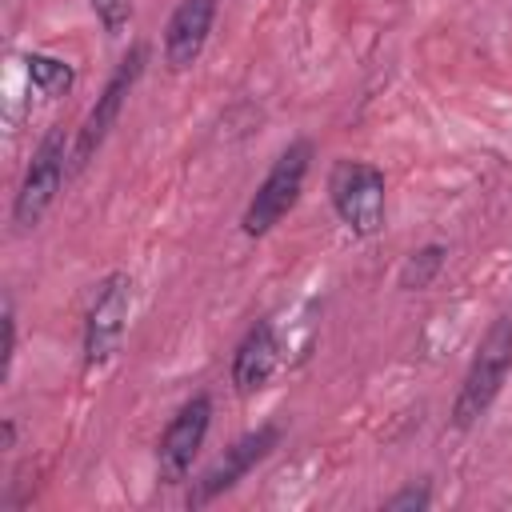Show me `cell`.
<instances>
[{
	"mask_svg": "<svg viewBox=\"0 0 512 512\" xmlns=\"http://www.w3.org/2000/svg\"><path fill=\"white\" fill-rule=\"evenodd\" d=\"M508 372H512V312H500L476 344V356H472V364L456 388L448 424L456 432L476 428L488 416V408L496 404L500 388L508 384Z\"/></svg>",
	"mask_w": 512,
	"mask_h": 512,
	"instance_id": "6da1fadb",
	"label": "cell"
},
{
	"mask_svg": "<svg viewBox=\"0 0 512 512\" xmlns=\"http://www.w3.org/2000/svg\"><path fill=\"white\" fill-rule=\"evenodd\" d=\"M312 156H316V148H312V140H292L276 160H272V168L264 172V180L256 184V192H252V200L244 204V212H240V232L248 236V240H260V236H268L292 208H296V200H300V192H304V180H308V172H312Z\"/></svg>",
	"mask_w": 512,
	"mask_h": 512,
	"instance_id": "7a4b0ae2",
	"label": "cell"
},
{
	"mask_svg": "<svg viewBox=\"0 0 512 512\" xmlns=\"http://www.w3.org/2000/svg\"><path fill=\"white\" fill-rule=\"evenodd\" d=\"M328 204L356 240H372L384 232L388 180L368 160H336L328 168Z\"/></svg>",
	"mask_w": 512,
	"mask_h": 512,
	"instance_id": "3957f363",
	"label": "cell"
},
{
	"mask_svg": "<svg viewBox=\"0 0 512 512\" xmlns=\"http://www.w3.org/2000/svg\"><path fill=\"white\" fill-rule=\"evenodd\" d=\"M68 168H72V136L64 132V124H52L40 136V144L32 148V160L12 196V224L20 232H32L48 216V208L56 204V196L64 188Z\"/></svg>",
	"mask_w": 512,
	"mask_h": 512,
	"instance_id": "277c9868",
	"label": "cell"
},
{
	"mask_svg": "<svg viewBox=\"0 0 512 512\" xmlns=\"http://www.w3.org/2000/svg\"><path fill=\"white\" fill-rule=\"evenodd\" d=\"M144 68H148V44L136 40V44L120 56V64L112 68V76L104 80L100 96L92 100V108L84 112V120H80V128H76V136H72V172H84V168L92 164V156L104 148V140H108V132L116 128V120H120V112H124V104H128V96H132V88H136L140 76H144Z\"/></svg>",
	"mask_w": 512,
	"mask_h": 512,
	"instance_id": "5b68a950",
	"label": "cell"
},
{
	"mask_svg": "<svg viewBox=\"0 0 512 512\" xmlns=\"http://www.w3.org/2000/svg\"><path fill=\"white\" fill-rule=\"evenodd\" d=\"M280 436H284V428L276 424V420H264V424H256V428H248L244 436H236L192 484H188V496H184V504L188 508H204V504H212V500H220L224 492H232L256 464H264L276 448H280Z\"/></svg>",
	"mask_w": 512,
	"mask_h": 512,
	"instance_id": "8992f818",
	"label": "cell"
},
{
	"mask_svg": "<svg viewBox=\"0 0 512 512\" xmlns=\"http://www.w3.org/2000/svg\"><path fill=\"white\" fill-rule=\"evenodd\" d=\"M132 300H136V280L128 272H108L96 284V296L84 312V368H104L112 360V352L120 348L124 332H128V316H132Z\"/></svg>",
	"mask_w": 512,
	"mask_h": 512,
	"instance_id": "52a82bcc",
	"label": "cell"
},
{
	"mask_svg": "<svg viewBox=\"0 0 512 512\" xmlns=\"http://www.w3.org/2000/svg\"><path fill=\"white\" fill-rule=\"evenodd\" d=\"M208 428H212V396L208 392L188 396L172 412V420L164 424V432L156 440V480L164 488H176L188 480V472L208 440Z\"/></svg>",
	"mask_w": 512,
	"mask_h": 512,
	"instance_id": "ba28073f",
	"label": "cell"
},
{
	"mask_svg": "<svg viewBox=\"0 0 512 512\" xmlns=\"http://www.w3.org/2000/svg\"><path fill=\"white\" fill-rule=\"evenodd\" d=\"M284 360V348H280V336H276V324L264 316L256 320L232 348V368H228V380H232V392L236 396H256L260 388H268V380L276 376Z\"/></svg>",
	"mask_w": 512,
	"mask_h": 512,
	"instance_id": "9c48e42d",
	"label": "cell"
},
{
	"mask_svg": "<svg viewBox=\"0 0 512 512\" xmlns=\"http://www.w3.org/2000/svg\"><path fill=\"white\" fill-rule=\"evenodd\" d=\"M216 12H220V0H180L164 24V36H160V52H164V64L172 72H188L208 36H212V24H216Z\"/></svg>",
	"mask_w": 512,
	"mask_h": 512,
	"instance_id": "30bf717a",
	"label": "cell"
},
{
	"mask_svg": "<svg viewBox=\"0 0 512 512\" xmlns=\"http://www.w3.org/2000/svg\"><path fill=\"white\" fill-rule=\"evenodd\" d=\"M24 72L40 96H64L76 84V68L60 56H48V52H24Z\"/></svg>",
	"mask_w": 512,
	"mask_h": 512,
	"instance_id": "8fae6325",
	"label": "cell"
},
{
	"mask_svg": "<svg viewBox=\"0 0 512 512\" xmlns=\"http://www.w3.org/2000/svg\"><path fill=\"white\" fill-rule=\"evenodd\" d=\"M444 260H448V248H444L440 240L420 244V248L408 252V260L400 264L396 288H404V292H424V288H432V280L444 272Z\"/></svg>",
	"mask_w": 512,
	"mask_h": 512,
	"instance_id": "7c38bea8",
	"label": "cell"
},
{
	"mask_svg": "<svg viewBox=\"0 0 512 512\" xmlns=\"http://www.w3.org/2000/svg\"><path fill=\"white\" fill-rule=\"evenodd\" d=\"M384 512H428L432 508V484L428 480H412L404 488H396L392 496L380 500Z\"/></svg>",
	"mask_w": 512,
	"mask_h": 512,
	"instance_id": "4fadbf2b",
	"label": "cell"
},
{
	"mask_svg": "<svg viewBox=\"0 0 512 512\" xmlns=\"http://www.w3.org/2000/svg\"><path fill=\"white\" fill-rule=\"evenodd\" d=\"M88 8L108 36H124V28L132 24V0H88Z\"/></svg>",
	"mask_w": 512,
	"mask_h": 512,
	"instance_id": "5bb4252c",
	"label": "cell"
},
{
	"mask_svg": "<svg viewBox=\"0 0 512 512\" xmlns=\"http://www.w3.org/2000/svg\"><path fill=\"white\" fill-rule=\"evenodd\" d=\"M0 332H4V344H0V384H8L12 364H16V300H12V296H4Z\"/></svg>",
	"mask_w": 512,
	"mask_h": 512,
	"instance_id": "9a60e30c",
	"label": "cell"
},
{
	"mask_svg": "<svg viewBox=\"0 0 512 512\" xmlns=\"http://www.w3.org/2000/svg\"><path fill=\"white\" fill-rule=\"evenodd\" d=\"M12 448H16V420L4 416L0 420V452H12Z\"/></svg>",
	"mask_w": 512,
	"mask_h": 512,
	"instance_id": "2e32d148",
	"label": "cell"
}]
</instances>
